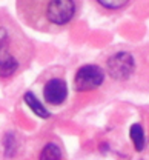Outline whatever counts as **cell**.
Returning a JSON list of instances; mask_svg holds the SVG:
<instances>
[{"label": "cell", "instance_id": "6da1fadb", "mask_svg": "<svg viewBox=\"0 0 149 160\" xmlns=\"http://www.w3.org/2000/svg\"><path fill=\"white\" fill-rule=\"evenodd\" d=\"M16 11L29 29L60 34L79 19L82 0H16Z\"/></svg>", "mask_w": 149, "mask_h": 160}, {"label": "cell", "instance_id": "7a4b0ae2", "mask_svg": "<svg viewBox=\"0 0 149 160\" xmlns=\"http://www.w3.org/2000/svg\"><path fill=\"white\" fill-rule=\"evenodd\" d=\"M36 57V46L16 19L0 8V82L23 72Z\"/></svg>", "mask_w": 149, "mask_h": 160}, {"label": "cell", "instance_id": "3957f363", "mask_svg": "<svg viewBox=\"0 0 149 160\" xmlns=\"http://www.w3.org/2000/svg\"><path fill=\"white\" fill-rule=\"evenodd\" d=\"M106 72L102 66L88 63L82 65L74 76V89L77 92H89L100 88L105 82Z\"/></svg>", "mask_w": 149, "mask_h": 160}, {"label": "cell", "instance_id": "277c9868", "mask_svg": "<svg viewBox=\"0 0 149 160\" xmlns=\"http://www.w3.org/2000/svg\"><path fill=\"white\" fill-rule=\"evenodd\" d=\"M106 72L111 79L125 82L135 72V59L129 51H117L106 59Z\"/></svg>", "mask_w": 149, "mask_h": 160}, {"label": "cell", "instance_id": "5b68a950", "mask_svg": "<svg viewBox=\"0 0 149 160\" xmlns=\"http://www.w3.org/2000/svg\"><path fill=\"white\" fill-rule=\"evenodd\" d=\"M43 100L49 106H62L68 100V83L63 77H51L42 88Z\"/></svg>", "mask_w": 149, "mask_h": 160}, {"label": "cell", "instance_id": "8992f818", "mask_svg": "<svg viewBox=\"0 0 149 160\" xmlns=\"http://www.w3.org/2000/svg\"><path fill=\"white\" fill-rule=\"evenodd\" d=\"M134 2L135 0H89V3L97 11H100L106 16L118 14V12L128 9Z\"/></svg>", "mask_w": 149, "mask_h": 160}, {"label": "cell", "instance_id": "52a82bcc", "mask_svg": "<svg viewBox=\"0 0 149 160\" xmlns=\"http://www.w3.org/2000/svg\"><path fill=\"white\" fill-rule=\"evenodd\" d=\"M23 102H25V105H26L37 117H40V119H49V117H51L49 109L39 100V97H37L32 91H26V92L23 94Z\"/></svg>", "mask_w": 149, "mask_h": 160}, {"label": "cell", "instance_id": "ba28073f", "mask_svg": "<svg viewBox=\"0 0 149 160\" xmlns=\"http://www.w3.org/2000/svg\"><path fill=\"white\" fill-rule=\"evenodd\" d=\"M129 137L132 140V145L135 148V151H143L145 149V143H146V137H145V129L140 123H134L129 128Z\"/></svg>", "mask_w": 149, "mask_h": 160}, {"label": "cell", "instance_id": "9c48e42d", "mask_svg": "<svg viewBox=\"0 0 149 160\" xmlns=\"http://www.w3.org/2000/svg\"><path fill=\"white\" fill-rule=\"evenodd\" d=\"M39 160H63L62 148L54 142H48L40 151Z\"/></svg>", "mask_w": 149, "mask_h": 160}, {"label": "cell", "instance_id": "30bf717a", "mask_svg": "<svg viewBox=\"0 0 149 160\" xmlns=\"http://www.w3.org/2000/svg\"><path fill=\"white\" fill-rule=\"evenodd\" d=\"M17 148H19V142H17V137L14 132H6L5 137H3V152L6 157H12L16 156L17 152Z\"/></svg>", "mask_w": 149, "mask_h": 160}]
</instances>
